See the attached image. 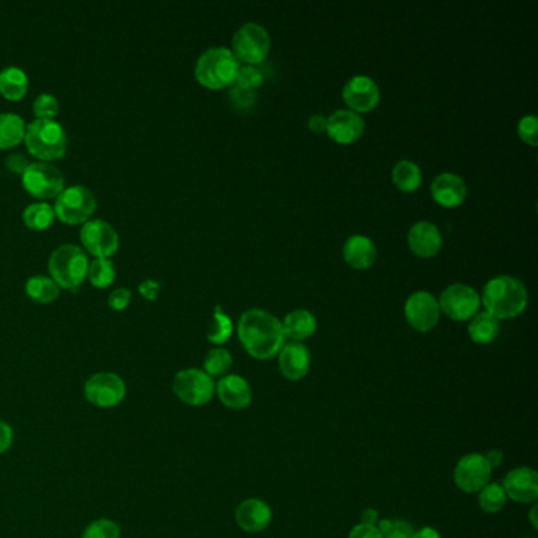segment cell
<instances>
[{
  "label": "cell",
  "instance_id": "obj_1",
  "mask_svg": "<svg viewBox=\"0 0 538 538\" xmlns=\"http://www.w3.org/2000/svg\"><path fill=\"white\" fill-rule=\"evenodd\" d=\"M237 335L243 349L256 360L273 359L286 343L281 321L263 308L243 311Z\"/></svg>",
  "mask_w": 538,
  "mask_h": 538
},
{
  "label": "cell",
  "instance_id": "obj_2",
  "mask_svg": "<svg viewBox=\"0 0 538 538\" xmlns=\"http://www.w3.org/2000/svg\"><path fill=\"white\" fill-rule=\"evenodd\" d=\"M480 302L497 321L517 318L527 306L529 292L517 276L497 275L484 286Z\"/></svg>",
  "mask_w": 538,
  "mask_h": 538
},
{
  "label": "cell",
  "instance_id": "obj_3",
  "mask_svg": "<svg viewBox=\"0 0 538 538\" xmlns=\"http://www.w3.org/2000/svg\"><path fill=\"white\" fill-rule=\"evenodd\" d=\"M239 67L240 62L235 59L231 49L215 46L206 49L200 55L194 67V77L208 89H224L234 86Z\"/></svg>",
  "mask_w": 538,
  "mask_h": 538
},
{
  "label": "cell",
  "instance_id": "obj_4",
  "mask_svg": "<svg viewBox=\"0 0 538 538\" xmlns=\"http://www.w3.org/2000/svg\"><path fill=\"white\" fill-rule=\"evenodd\" d=\"M24 143L29 152L46 163L62 159L67 152V133L54 118H35L26 128Z\"/></svg>",
  "mask_w": 538,
  "mask_h": 538
},
{
  "label": "cell",
  "instance_id": "obj_5",
  "mask_svg": "<svg viewBox=\"0 0 538 538\" xmlns=\"http://www.w3.org/2000/svg\"><path fill=\"white\" fill-rule=\"evenodd\" d=\"M49 273L59 288L75 290L84 283L89 270V257L77 245H62L53 251L48 263Z\"/></svg>",
  "mask_w": 538,
  "mask_h": 538
},
{
  "label": "cell",
  "instance_id": "obj_6",
  "mask_svg": "<svg viewBox=\"0 0 538 538\" xmlns=\"http://www.w3.org/2000/svg\"><path fill=\"white\" fill-rule=\"evenodd\" d=\"M272 48L267 29L257 22H247L240 26L232 37V54L235 59L245 65L263 63Z\"/></svg>",
  "mask_w": 538,
  "mask_h": 538
},
{
  "label": "cell",
  "instance_id": "obj_7",
  "mask_svg": "<svg viewBox=\"0 0 538 538\" xmlns=\"http://www.w3.org/2000/svg\"><path fill=\"white\" fill-rule=\"evenodd\" d=\"M97 208L95 194L83 185L63 188L55 200L54 214L67 224L87 223Z\"/></svg>",
  "mask_w": 538,
  "mask_h": 538
},
{
  "label": "cell",
  "instance_id": "obj_8",
  "mask_svg": "<svg viewBox=\"0 0 538 538\" xmlns=\"http://www.w3.org/2000/svg\"><path fill=\"white\" fill-rule=\"evenodd\" d=\"M173 390L180 401L190 406H204L214 398L215 380L204 370L187 368L175 374Z\"/></svg>",
  "mask_w": 538,
  "mask_h": 538
},
{
  "label": "cell",
  "instance_id": "obj_9",
  "mask_svg": "<svg viewBox=\"0 0 538 538\" xmlns=\"http://www.w3.org/2000/svg\"><path fill=\"white\" fill-rule=\"evenodd\" d=\"M22 187L38 200L57 198L65 188L63 174L46 161L30 163L22 173Z\"/></svg>",
  "mask_w": 538,
  "mask_h": 538
},
{
  "label": "cell",
  "instance_id": "obj_10",
  "mask_svg": "<svg viewBox=\"0 0 538 538\" xmlns=\"http://www.w3.org/2000/svg\"><path fill=\"white\" fill-rule=\"evenodd\" d=\"M439 308L450 319L464 322L470 321L480 310V296L472 286L464 283H453L442 290L439 296Z\"/></svg>",
  "mask_w": 538,
  "mask_h": 538
},
{
  "label": "cell",
  "instance_id": "obj_11",
  "mask_svg": "<svg viewBox=\"0 0 538 538\" xmlns=\"http://www.w3.org/2000/svg\"><path fill=\"white\" fill-rule=\"evenodd\" d=\"M404 316L415 330L421 333L433 330L441 318V308L435 294L429 290L412 292L404 304Z\"/></svg>",
  "mask_w": 538,
  "mask_h": 538
},
{
  "label": "cell",
  "instance_id": "obj_12",
  "mask_svg": "<svg viewBox=\"0 0 538 538\" xmlns=\"http://www.w3.org/2000/svg\"><path fill=\"white\" fill-rule=\"evenodd\" d=\"M84 395L94 406L102 409L116 407L124 401L126 387L120 376L114 373L94 374L84 386Z\"/></svg>",
  "mask_w": 538,
  "mask_h": 538
},
{
  "label": "cell",
  "instance_id": "obj_13",
  "mask_svg": "<svg viewBox=\"0 0 538 538\" xmlns=\"http://www.w3.org/2000/svg\"><path fill=\"white\" fill-rule=\"evenodd\" d=\"M493 469L482 453H468L456 462L453 480L466 494H476L490 484Z\"/></svg>",
  "mask_w": 538,
  "mask_h": 538
},
{
  "label": "cell",
  "instance_id": "obj_14",
  "mask_svg": "<svg viewBox=\"0 0 538 538\" xmlns=\"http://www.w3.org/2000/svg\"><path fill=\"white\" fill-rule=\"evenodd\" d=\"M81 242L84 249L97 259H110L118 253V234L110 223L103 220H89L81 229Z\"/></svg>",
  "mask_w": 538,
  "mask_h": 538
},
{
  "label": "cell",
  "instance_id": "obj_15",
  "mask_svg": "<svg viewBox=\"0 0 538 538\" xmlns=\"http://www.w3.org/2000/svg\"><path fill=\"white\" fill-rule=\"evenodd\" d=\"M343 100L347 104V110L357 114L373 110L380 102V89L373 77L366 75H355L343 86Z\"/></svg>",
  "mask_w": 538,
  "mask_h": 538
},
{
  "label": "cell",
  "instance_id": "obj_16",
  "mask_svg": "<svg viewBox=\"0 0 538 538\" xmlns=\"http://www.w3.org/2000/svg\"><path fill=\"white\" fill-rule=\"evenodd\" d=\"M507 499L518 504H535L538 499V474L532 468H517L505 476L502 482Z\"/></svg>",
  "mask_w": 538,
  "mask_h": 538
},
{
  "label": "cell",
  "instance_id": "obj_17",
  "mask_svg": "<svg viewBox=\"0 0 538 538\" xmlns=\"http://www.w3.org/2000/svg\"><path fill=\"white\" fill-rule=\"evenodd\" d=\"M365 132V118L351 110H337L327 118L325 133L338 144H352Z\"/></svg>",
  "mask_w": 538,
  "mask_h": 538
},
{
  "label": "cell",
  "instance_id": "obj_18",
  "mask_svg": "<svg viewBox=\"0 0 538 538\" xmlns=\"http://www.w3.org/2000/svg\"><path fill=\"white\" fill-rule=\"evenodd\" d=\"M278 366H280V373L286 379L292 382L304 379L310 371V349L298 341L284 343L281 351L278 352Z\"/></svg>",
  "mask_w": 538,
  "mask_h": 538
},
{
  "label": "cell",
  "instance_id": "obj_19",
  "mask_svg": "<svg viewBox=\"0 0 538 538\" xmlns=\"http://www.w3.org/2000/svg\"><path fill=\"white\" fill-rule=\"evenodd\" d=\"M215 394L218 395L223 406L232 411L247 409L253 401V390L249 380L239 374L223 376L218 384H215Z\"/></svg>",
  "mask_w": 538,
  "mask_h": 538
},
{
  "label": "cell",
  "instance_id": "obj_20",
  "mask_svg": "<svg viewBox=\"0 0 538 538\" xmlns=\"http://www.w3.org/2000/svg\"><path fill=\"white\" fill-rule=\"evenodd\" d=\"M441 229L431 221H417L407 232V245L414 255L435 257L442 249Z\"/></svg>",
  "mask_w": 538,
  "mask_h": 538
},
{
  "label": "cell",
  "instance_id": "obj_21",
  "mask_svg": "<svg viewBox=\"0 0 538 538\" xmlns=\"http://www.w3.org/2000/svg\"><path fill=\"white\" fill-rule=\"evenodd\" d=\"M431 196L442 208H458L468 196V185L458 174H437L431 182Z\"/></svg>",
  "mask_w": 538,
  "mask_h": 538
},
{
  "label": "cell",
  "instance_id": "obj_22",
  "mask_svg": "<svg viewBox=\"0 0 538 538\" xmlns=\"http://www.w3.org/2000/svg\"><path fill=\"white\" fill-rule=\"evenodd\" d=\"M235 523L249 534L265 531L272 523V509L263 499H245L242 504L235 509Z\"/></svg>",
  "mask_w": 538,
  "mask_h": 538
},
{
  "label": "cell",
  "instance_id": "obj_23",
  "mask_svg": "<svg viewBox=\"0 0 538 538\" xmlns=\"http://www.w3.org/2000/svg\"><path fill=\"white\" fill-rule=\"evenodd\" d=\"M343 257L354 269H370L378 257V249L368 235L354 234L343 245Z\"/></svg>",
  "mask_w": 538,
  "mask_h": 538
},
{
  "label": "cell",
  "instance_id": "obj_24",
  "mask_svg": "<svg viewBox=\"0 0 538 538\" xmlns=\"http://www.w3.org/2000/svg\"><path fill=\"white\" fill-rule=\"evenodd\" d=\"M281 324H283L286 338H289L290 341H298V343L311 338L318 330V319L311 311L304 310V308L288 313L281 321Z\"/></svg>",
  "mask_w": 538,
  "mask_h": 538
},
{
  "label": "cell",
  "instance_id": "obj_25",
  "mask_svg": "<svg viewBox=\"0 0 538 538\" xmlns=\"http://www.w3.org/2000/svg\"><path fill=\"white\" fill-rule=\"evenodd\" d=\"M29 77L26 71L18 67H7L0 71V94L10 102H20L26 97Z\"/></svg>",
  "mask_w": 538,
  "mask_h": 538
},
{
  "label": "cell",
  "instance_id": "obj_26",
  "mask_svg": "<svg viewBox=\"0 0 538 538\" xmlns=\"http://www.w3.org/2000/svg\"><path fill=\"white\" fill-rule=\"evenodd\" d=\"M499 330H501L499 321L486 311L477 313L476 316L470 319L468 327L470 339L477 345H490L497 338Z\"/></svg>",
  "mask_w": 538,
  "mask_h": 538
},
{
  "label": "cell",
  "instance_id": "obj_27",
  "mask_svg": "<svg viewBox=\"0 0 538 538\" xmlns=\"http://www.w3.org/2000/svg\"><path fill=\"white\" fill-rule=\"evenodd\" d=\"M28 125L24 118L14 112L0 114V149H12L20 144L26 136Z\"/></svg>",
  "mask_w": 538,
  "mask_h": 538
},
{
  "label": "cell",
  "instance_id": "obj_28",
  "mask_svg": "<svg viewBox=\"0 0 538 538\" xmlns=\"http://www.w3.org/2000/svg\"><path fill=\"white\" fill-rule=\"evenodd\" d=\"M392 179L398 190L414 193L421 185V169L412 159H400L392 171Z\"/></svg>",
  "mask_w": 538,
  "mask_h": 538
},
{
  "label": "cell",
  "instance_id": "obj_29",
  "mask_svg": "<svg viewBox=\"0 0 538 538\" xmlns=\"http://www.w3.org/2000/svg\"><path fill=\"white\" fill-rule=\"evenodd\" d=\"M26 294L37 304H53L61 294V288L51 276L35 275L26 283Z\"/></svg>",
  "mask_w": 538,
  "mask_h": 538
},
{
  "label": "cell",
  "instance_id": "obj_30",
  "mask_svg": "<svg viewBox=\"0 0 538 538\" xmlns=\"http://www.w3.org/2000/svg\"><path fill=\"white\" fill-rule=\"evenodd\" d=\"M54 218V208L49 206L46 202L30 204L22 212L24 224L29 229H34V231H45V229H48L53 224Z\"/></svg>",
  "mask_w": 538,
  "mask_h": 538
},
{
  "label": "cell",
  "instance_id": "obj_31",
  "mask_svg": "<svg viewBox=\"0 0 538 538\" xmlns=\"http://www.w3.org/2000/svg\"><path fill=\"white\" fill-rule=\"evenodd\" d=\"M234 331V324L232 319L229 318L224 311L221 310L220 305L215 306L214 319L208 331V339L214 345H224Z\"/></svg>",
  "mask_w": 538,
  "mask_h": 538
},
{
  "label": "cell",
  "instance_id": "obj_32",
  "mask_svg": "<svg viewBox=\"0 0 538 538\" xmlns=\"http://www.w3.org/2000/svg\"><path fill=\"white\" fill-rule=\"evenodd\" d=\"M507 501L509 499H507L502 485L490 482L482 490L478 491V504L482 507V510L491 513V515L502 510L505 504H507Z\"/></svg>",
  "mask_w": 538,
  "mask_h": 538
},
{
  "label": "cell",
  "instance_id": "obj_33",
  "mask_svg": "<svg viewBox=\"0 0 538 538\" xmlns=\"http://www.w3.org/2000/svg\"><path fill=\"white\" fill-rule=\"evenodd\" d=\"M232 366V355L228 349L224 347H215L208 352L204 359V371L214 379V378H223L229 373Z\"/></svg>",
  "mask_w": 538,
  "mask_h": 538
},
{
  "label": "cell",
  "instance_id": "obj_34",
  "mask_svg": "<svg viewBox=\"0 0 538 538\" xmlns=\"http://www.w3.org/2000/svg\"><path fill=\"white\" fill-rule=\"evenodd\" d=\"M87 278L95 288H100V289L108 288L114 283V278H116L114 264L110 259H95L94 263L89 264Z\"/></svg>",
  "mask_w": 538,
  "mask_h": 538
},
{
  "label": "cell",
  "instance_id": "obj_35",
  "mask_svg": "<svg viewBox=\"0 0 538 538\" xmlns=\"http://www.w3.org/2000/svg\"><path fill=\"white\" fill-rule=\"evenodd\" d=\"M264 83V75L257 65H245L240 63L237 77H235L234 86L242 87L245 90H253L255 92L261 84Z\"/></svg>",
  "mask_w": 538,
  "mask_h": 538
},
{
  "label": "cell",
  "instance_id": "obj_36",
  "mask_svg": "<svg viewBox=\"0 0 538 538\" xmlns=\"http://www.w3.org/2000/svg\"><path fill=\"white\" fill-rule=\"evenodd\" d=\"M382 538H412L414 529L403 519H379L376 526Z\"/></svg>",
  "mask_w": 538,
  "mask_h": 538
},
{
  "label": "cell",
  "instance_id": "obj_37",
  "mask_svg": "<svg viewBox=\"0 0 538 538\" xmlns=\"http://www.w3.org/2000/svg\"><path fill=\"white\" fill-rule=\"evenodd\" d=\"M83 538H120V527L110 519H97L86 527Z\"/></svg>",
  "mask_w": 538,
  "mask_h": 538
},
{
  "label": "cell",
  "instance_id": "obj_38",
  "mask_svg": "<svg viewBox=\"0 0 538 538\" xmlns=\"http://www.w3.org/2000/svg\"><path fill=\"white\" fill-rule=\"evenodd\" d=\"M518 136L526 144L538 145V118L535 114H526L519 118L517 126Z\"/></svg>",
  "mask_w": 538,
  "mask_h": 538
},
{
  "label": "cell",
  "instance_id": "obj_39",
  "mask_svg": "<svg viewBox=\"0 0 538 538\" xmlns=\"http://www.w3.org/2000/svg\"><path fill=\"white\" fill-rule=\"evenodd\" d=\"M59 112V102L54 95L51 94H42L35 98L34 114L37 118H45V120H53Z\"/></svg>",
  "mask_w": 538,
  "mask_h": 538
},
{
  "label": "cell",
  "instance_id": "obj_40",
  "mask_svg": "<svg viewBox=\"0 0 538 538\" xmlns=\"http://www.w3.org/2000/svg\"><path fill=\"white\" fill-rule=\"evenodd\" d=\"M229 100L237 110H247L255 104L256 94L253 90H245L242 87L232 86L229 92Z\"/></svg>",
  "mask_w": 538,
  "mask_h": 538
},
{
  "label": "cell",
  "instance_id": "obj_41",
  "mask_svg": "<svg viewBox=\"0 0 538 538\" xmlns=\"http://www.w3.org/2000/svg\"><path fill=\"white\" fill-rule=\"evenodd\" d=\"M132 302V292L125 288L112 290L108 297V305L112 310L122 311Z\"/></svg>",
  "mask_w": 538,
  "mask_h": 538
},
{
  "label": "cell",
  "instance_id": "obj_42",
  "mask_svg": "<svg viewBox=\"0 0 538 538\" xmlns=\"http://www.w3.org/2000/svg\"><path fill=\"white\" fill-rule=\"evenodd\" d=\"M347 538H382L379 529L376 526L360 525L354 526Z\"/></svg>",
  "mask_w": 538,
  "mask_h": 538
},
{
  "label": "cell",
  "instance_id": "obj_43",
  "mask_svg": "<svg viewBox=\"0 0 538 538\" xmlns=\"http://www.w3.org/2000/svg\"><path fill=\"white\" fill-rule=\"evenodd\" d=\"M159 289H161V286H159V281L151 280V278H147L143 283L139 284V292H141V296L144 297L145 300H155L159 297Z\"/></svg>",
  "mask_w": 538,
  "mask_h": 538
},
{
  "label": "cell",
  "instance_id": "obj_44",
  "mask_svg": "<svg viewBox=\"0 0 538 538\" xmlns=\"http://www.w3.org/2000/svg\"><path fill=\"white\" fill-rule=\"evenodd\" d=\"M13 444V429L7 421L0 420V455L5 453Z\"/></svg>",
  "mask_w": 538,
  "mask_h": 538
},
{
  "label": "cell",
  "instance_id": "obj_45",
  "mask_svg": "<svg viewBox=\"0 0 538 538\" xmlns=\"http://www.w3.org/2000/svg\"><path fill=\"white\" fill-rule=\"evenodd\" d=\"M30 165L28 159H24L22 155H10L7 159V167L13 173H24L28 169V166Z\"/></svg>",
  "mask_w": 538,
  "mask_h": 538
},
{
  "label": "cell",
  "instance_id": "obj_46",
  "mask_svg": "<svg viewBox=\"0 0 538 538\" xmlns=\"http://www.w3.org/2000/svg\"><path fill=\"white\" fill-rule=\"evenodd\" d=\"M308 128L311 132L314 133H324L327 128V118H324L322 114H314L308 118Z\"/></svg>",
  "mask_w": 538,
  "mask_h": 538
},
{
  "label": "cell",
  "instance_id": "obj_47",
  "mask_svg": "<svg viewBox=\"0 0 538 538\" xmlns=\"http://www.w3.org/2000/svg\"><path fill=\"white\" fill-rule=\"evenodd\" d=\"M484 456L486 458L488 464H490L491 469H496V468H499V466L502 464V461H504V453H502L501 450H490V452H486Z\"/></svg>",
  "mask_w": 538,
  "mask_h": 538
},
{
  "label": "cell",
  "instance_id": "obj_48",
  "mask_svg": "<svg viewBox=\"0 0 538 538\" xmlns=\"http://www.w3.org/2000/svg\"><path fill=\"white\" fill-rule=\"evenodd\" d=\"M378 523H379V515L374 509H366L362 513V525L378 526Z\"/></svg>",
  "mask_w": 538,
  "mask_h": 538
},
{
  "label": "cell",
  "instance_id": "obj_49",
  "mask_svg": "<svg viewBox=\"0 0 538 538\" xmlns=\"http://www.w3.org/2000/svg\"><path fill=\"white\" fill-rule=\"evenodd\" d=\"M412 538H441V534L435 527H421L419 531H414Z\"/></svg>",
  "mask_w": 538,
  "mask_h": 538
},
{
  "label": "cell",
  "instance_id": "obj_50",
  "mask_svg": "<svg viewBox=\"0 0 538 538\" xmlns=\"http://www.w3.org/2000/svg\"><path fill=\"white\" fill-rule=\"evenodd\" d=\"M537 513L538 505L534 504V507H532L531 511H529V521H531V525L534 529H538Z\"/></svg>",
  "mask_w": 538,
  "mask_h": 538
}]
</instances>
